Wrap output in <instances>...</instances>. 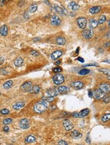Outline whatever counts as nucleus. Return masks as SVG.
<instances>
[{
  "label": "nucleus",
  "instance_id": "obj_9",
  "mask_svg": "<svg viewBox=\"0 0 110 145\" xmlns=\"http://www.w3.org/2000/svg\"><path fill=\"white\" fill-rule=\"evenodd\" d=\"M47 93L49 97H54L55 96H56L59 93L58 89L55 88H51L47 90Z\"/></svg>",
  "mask_w": 110,
  "mask_h": 145
},
{
  "label": "nucleus",
  "instance_id": "obj_28",
  "mask_svg": "<svg viewBox=\"0 0 110 145\" xmlns=\"http://www.w3.org/2000/svg\"><path fill=\"white\" fill-rule=\"evenodd\" d=\"M54 8L55 10L59 15H60L61 16H62V15H64L62 8H61L60 7H59L57 4H55L54 5Z\"/></svg>",
  "mask_w": 110,
  "mask_h": 145
},
{
  "label": "nucleus",
  "instance_id": "obj_41",
  "mask_svg": "<svg viewBox=\"0 0 110 145\" xmlns=\"http://www.w3.org/2000/svg\"><path fill=\"white\" fill-rule=\"evenodd\" d=\"M86 143H87L89 144H90V142H91L89 133H88V134L87 135V137H86Z\"/></svg>",
  "mask_w": 110,
  "mask_h": 145
},
{
  "label": "nucleus",
  "instance_id": "obj_47",
  "mask_svg": "<svg viewBox=\"0 0 110 145\" xmlns=\"http://www.w3.org/2000/svg\"><path fill=\"white\" fill-rule=\"evenodd\" d=\"M5 3V1H4V0H0V7H2Z\"/></svg>",
  "mask_w": 110,
  "mask_h": 145
},
{
  "label": "nucleus",
  "instance_id": "obj_29",
  "mask_svg": "<svg viewBox=\"0 0 110 145\" xmlns=\"http://www.w3.org/2000/svg\"><path fill=\"white\" fill-rule=\"evenodd\" d=\"M106 21V17L105 15H101L100 16L98 21V23L101 25L103 24L104 23H105Z\"/></svg>",
  "mask_w": 110,
  "mask_h": 145
},
{
  "label": "nucleus",
  "instance_id": "obj_32",
  "mask_svg": "<svg viewBox=\"0 0 110 145\" xmlns=\"http://www.w3.org/2000/svg\"><path fill=\"white\" fill-rule=\"evenodd\" d=\"M99 71L102 72L104 74L110 76V70L108 69H101L98 70Z\"/></svg>",
  "mask_w": 110,
  "mask_h": 145
},
{
  "label": "nucleus",
  "instance_id": "obj_3",
  "mask_svg": "<svg viewBox=\"0 0 110 145\" xmlns=\"http://www.w3.org/2000/svg\"><path fill=\"white\" fill-rule=\"evenodd\" d=\"M77 23L79 28L84 29L87 27V19L84 17H79L77 19Z\"/></svg>",
  "mask_w": 110,
  "mask_h": 145
},
{
  "label": "nucleus",
  "instance_id": "obj_42",
  "mask_svg": "<svg viewBox=\"0 0 110 145\" xmlns=\"http://www.w3.org/2000/svg\"><path fill=\"white\" fill-rule=\"evenodd\" d=\"M98 65H97L96 63H91L90 64H88V65H84V66H97Z\"/></svg>",
  "mask_w": 110,
  "mask_h": 145
},
{
  "label": "nucleus",
  "instance_id": "obj_59",
  "mask_svg": "<svg viewBox=\"0 0 110 145\" xmlns=\"http://www.w3.org/2000/svg\"><path fill=\"white\" fill-rule=\"evenodd\" d=\"M0 145H1V143H0Z\"/></svg>",
  "mask_w": 110,
  "mask_h": 145
},
{
  "label": "nucleus",
  "instance_id": "obj_55",
  "mask_svg": "<svg viewBox=\"0 0 110 145\" xmlns=\"http://www.w3.org/2000/svg\"><path fill=\"white\" fill-rule=\"evenodd\" d=\"M78 50H79V47H78V48H77V50H76V52L77 53V54L79 53V51H78Z\"/></svg>",
  "mask_w": 110,
  "mask_h": 145
},
{
  "label": "nucleus",
  "instance_id": "obj_53",
  "mask_svg": "<svg viewBox=\"0 0 110 145\" xmlns=\"http://www.w3.org/2000/svg\"><path fill=\"white\" fill-rule=\"evenodd\" d=\"M103 62H106V63H109V64H110V60L107 59V60H105V61H104Z\"/></svg>",
  "mask_w": 110,
  "mask_h": 145
},
{
  "label": "nucleus",
  "instance_id": "obj_45",
  "mask_svg": "<svg viewBox=\"0 0 110 145\" xmlns=\"http://www.w3.org/2000/svg\"><path fill=\"white\" fill-rule=\"evenodd\" d=\"M4 61V59L3 57H0V65H2Z\"/></svg>",
  "mask_w": 110,
  "mask_h": 145
},
{
  "label": "nucleus",
  "instance_id": "obj_13",
  "mask_svg": "<svg viewBox=\"0 0 110 145\" xmlns=\"http://www.w3.org/2000/svg\"><path fill=\"white\" fill-rule=\"evenodd\" d=\"M89 112L90 110L88 108H85V109L81 111L79 113H77V118H81L86 116L89 114Z\"/></svg>",
  "mask_w": 110,
  "mask_h": 145
},
{
  "label": "nucleus",
  "instance_id": "obj_44",
  "mask_svg": "<svg viewBox=\"0 0 110 145\" xmlns=\"http://www.w3.org/2000/svg\"><path fill=\"white\" fill-rule=\"evenodd\" d=\"M77 60H78V61H79V62H81V63H83L84 62V59H83V58L81 57H78V58L77 59Z\"/></svg>",
  "mask_w": 110,
  "mask_h": 145
},
{
  "label": "nucleus",
  "instance_id": "obj_15",
  "mask_svg": "<svg viewBox=\"0 0 110 145\" xmlns=\"http://www.w3.org/2000/svg\"><path fill=\"white\" fill-rule=\"evenodd\" d=\"M68 8L73 11H75L80 8V6L77 4L75 2H71L68 5Z\"/></svg>",
  "mask_w": 110,
  "mask_h": 145
},
{
  "label": "nucleus",
  "instance_id": "obj_27",
  "mask_svg": "<svg viewBox=\"0 0 110 145\" xmlns=\"http://www.w3.org/2000/svg\"><path fill=\"white\" fill-rule=\"evenodd\" d=\"M110 120V114L107 113L101 117V121L103 123L107 122Z\"/></svg>",
  "mask_w": 110,
  "mask_h": 145
},
{
  "label": "nucleus",
  "instance_id": "obj_51",
  "mask_svg": "<svg viewBox=\"0 0 110 145\" xmlns=\"http://www.w3.org/2000/svg\"><path fill=\"white\" fill-rule=\"evenodd\" d=\"M89 96L90 97H92L93 96V92H91V91H89Z\"/></svg>",
  "mask_w": 110,
  "mask_h": 145
},
{
  "label": "nucleus",
  "instance_id": "obj_56",
  "mask_svg": "<svg viewBox=\"0 0 110 145\" xmlns=\"http://www.w3.org/2000/svg\"><path fill=\"white\" fill-rule=\"evenodd\" d=\"M108 26L109 27H110V20L108 21Z\"/></svg>",
  "mask_w": 110,
  "mask_h": 145
},
{
  "label": "nucleus",
  "instance_id": "obj_1",
  "mask_svg": "<svg viewBox=\"0 0 110 145\" xmlns=\"http://www.w3.org/2000/svg\"><path fill=\"white\" fill-rule=\"evenodd\" d=\"M47 108V104L44 101H41L36 103L34 106L33 109L35 112L38 113L44 112Z\"/></svg>",
  "mask_w": 110,
  "mask_h": 145
},
{
  "label": "nucleus",
  "instance_id": "obj_19",
  "mask_svg": "<svg viewBox=\"0 0 110 145\" xmlns=\"http://www.w3.org/2000/svg\"><path fill=\"white\" fill-rule=\"evenodd\" d=\"M25 106V103L24 102H19L15 103L13 106V108L15 110H19Z\"/></svg>",
  "mask_w": 110,
  "mask_h": 145
},
{
  "label": "nucleus",
  "instance_id": "obj_48",
  "mask_svg": "<svg viewBox=\"0 0 110 145\" xmlns=\"http://www.w3.org/2000/svg\"><path fill=\"white\" fill-rule=\"evenodd\" d=\"M29 16H28V14L26 12L24 13V17L25 18V19H28V18H29V17H28Z\"/></svg>",
  "mask_w": 110,
  "mask_h": 145
},
{
  "label": "nucleus",
  "instance_id": "obj_23",
  "mask_svg": "<svg viewBox=\"0 0 110 145\" xmlns=\"http://www.w3.org/2000/svg\"><path fill=\"white\" fill-rule=\"evenodd\" d=\"M58 91L60 93H66L69 92L70 88L66 86H60L58 88Z\"/></svg>",
  "mask_w": 110,
  "mask_h": 145
},
{
  "label": "nucleus",
  "instance_id": "obj_54",
  "mask_svg": "<svg viewBox=\"0 0 110 145\" xmlns=\"http://www.w3.org/2000/svg\"><path fill=\"white\" fill-rule=\"evenodd\" d=\"M70 15L72 17H73L75 15V13H73V12H71L70 13Z\"/></svg>",
  "mask_w": 110,
  "mask_h": 145
},
{
  "label": "nucleus",
  "instance_id": "obj_14",
  "mask_svg": "<svg viewBox=\"0 0 110 145\" xmlns=\"http://www.w3.org/2000/svg\"><path fill=\"white\" fill-rule=\"evenodd\" d=\"M82 136L83 134L79 132L77 130H73L71 133V136L73 138L75 139H80L82 137Z\"/></svg>",
  "mask_w": 110,
  "mask_h": 145
},
{
  "label": "nucleus",
  "instance_id": "obj_7",
  "mask_svg": "<svg viewBox=\"0 0 110 145\" xmlns=\"http://www.w3.org/2000/svg\"><path fill=\"white\" fill-rule=\"evenodd\" d=\"M105 96V93L102 92L100 89H95L93 92V97L97 100H99L103 98Z\"/></svg>",
  "mask_w": 110,
  "mask_h": 145
},
{
  "label": "nucleus",
  "instance_id": "obj_43",
  "mask_svg": "<svg viewBox=\"0 0 110 145\" xmlns=\"http://www.w3.org/2000/svg\"><path fill=\"white\" fill-rule=\"evenodd\" d=\"M62 10H63V12L64 15H68L69 12H68V11L67 10V9H66L65 8H63Z\"/></svg>",
  "mask_w": 110,
  "mask_h": 145
},
{
  "label": "nucleus",
  "instance_id": "obj_36",
  "mask_svg": "<svg viewBox=\"0 0 110 145\" xmlns=\"http://www.w3.org/2000/svg\"><path fill=\"white\" fill-rule=\"evenodd\" d=\"M103 102L105 103H108L110 102V95H107L106 96L104 97V98L103 99Z\"/></svg>",
  "mask_w": 110,
  "mask_h": 145
},
{
  "label": "nucleus",
  "instance_id": "obj_5",
  "mask_svg": "<svg viewBox=\"0 0 110 145\" xmlns=\"http://www.w3.org/2000/svg\"><path fill=\"white\" fill-rule=\"evenodd\" d=\"M32 83L27 82L23 84L21 87V89L24 92H30L32 88Z\"/></svg>",
  "mask_w": 110,
  "mask_h": 145
},
{
  "label": "nucleus",
  "instance_id": "obj_12",
  "mask_svg": "<svg viewBox=\"0 0 110 145\" xmlns=\"http://www.w3.org/2000/svg\"><path fill=\"white\" fill-rule=\"evenodd\" d=\"M71 86L75 89H80L83 87V84L80 81L73 82L71 84Z\"/></svg>",
  "mask_w": 110,
  "mask_h": 145
},
{
  "label": "nucleus",
  "instance_id": "obj_2",
  "mask_svg": "<svg viewBox=\"0 0 110 145\" xmlns=\"http://www.w3.org/2000/svg\"><path fill=\"white\" fill-rule=\"evenodd\" d=\"M53 83L56 85H60L64 83L65 79L63 75L60 74H57L52 77Z\"/></svg>",
  "mask_w": 110,
  "mask_h": 145
},
{
  "label": "nucleus",
  "instance_id": "obj_11",
  "mask_svg": "<svg viewBox=\"0 0 110 145\" xmlns=\"http://www.w3.org/2000/svg\"><path fill=\"white\" fill-rule=\"evenodd\" d=\"M102 92L105 94L110 93V84L107 83H104L101 84L100 86V88Z\"/></svg>",
  "mask_w": 110,
  "mask_h": 145
},
{
  "label": "nucleus",
  "instance_id": "obj_39",
  "mask_svg": "<svg viewBox=\"0 0 110 145\" xmlns=\"http://www.w3.org/2000/svg\"><path fill=\"white\" fill-rule=\"evenodd\" d=\"M30 53H31L32 55H33V56H35V57H37L39 55V52H38L37 51H36V50H31V51H30Z\"/></svg>",
  "mask_w": 110,
  "mask_h": 145
},
{
  "label": "nucleus",
  "instance_id": "obj_57",
  "mask_svg": "<svg viewBox=\"0 0 110 145\" xmlns=\"http://www.w3.org/2000/svg\"></svg>",
  "mask_w": 110,
  "mask_h": 145
},
{
  "label": "nucleus",
  "instance_id": "obj_22",
  "mask_svg": "<svg viewBox=\"0 0 110 145\" xmlns=\"http://www.w3.org/2000/svg\"><path fill=\"white\" fill-rule=\"evenodd\" d=\"M36 140V138L34 136L32 135H29L26 138L25 142L27 143H32L35 142Z\"/></svg>",
  "mask_w": 110,
  "mask_h": 145
},
{
  "label": "nucleus",
  "instance_id": "obj_46",
  "mask_svg": "<svg viewBox=\"0 0 110 145\" xmlns=\"http://www.w3.org/2000/svg\"><path fill=\"white\" fill-rule=\"evenodd\" d=\"M0 71H1V73H2L3 74H4V75H6V74H8V72H7V71H6L5 70H4V69H1Z\"/></svg>",
  "mask_w": 110,
  "mask_h": 145
},
{
  "label": "nucleus",
  "instance_id": "obj_58",
  "mask_svg": "<svg viewBox=\"0 0 110 145\" xmlns=\"http://www.w3.org/2000/svg\"></svg>",
  "mask_w": 110,
  "mask_h": 145
},
{
  "label": "nucleus",
  "instance_id": "obj_26",
  "mask_svg": "<svg viewBox=\"0 0 110 145\" xmlns=\"http://www.w3.org/2000/svg\"><path fill=\"white\" fill-rule=\"evenodd\" d=\"M40 91V88L39 86L35 85L33 86L30 92L32 94H38Z\"/></svg>",
  "mask_w": 110,
  "mask_h": 145
},
{
  "label": "nucleus",
  "instance_id": "obj_40",
  "mask_svg": "<svg viewBox=\"0 0 110 145\" xmlns=\"http://www.w3.org/2000/svg\"><path fill=\"white\" fill-rule=\"evenodd\" d=\"M10 130V129L8 126H5L3 127V131L5 132V133H8L9 131Z\"/></svg>",
  "mask_w": 110,
  "mask_h": 145
},
{
  "label": "nucleus",
  "instance_id": "obj_52",
  "mask_svg": "<svg viewBox=\"0 0 110 145\" xmlns=\"http://www.w3.org/2000/svg\"><path fill=\"white\" fill-rule=\"evenodd\" d=\"M61 63V61H60V60H58V61H57L55 63V65H59Z\"/></svg>",
  "mask_w": 110,
  "mask_h": 145
},
{
  "label": "nucleus",
  "instance_id": "obj_30",
  "mask_svg": "<svg viewBox=\"0 0 110 145\" xmlns=\"http://www.w3.org/2000/svg\"><path fill=\"white\" fill-rule=\"evenodd\" d=\"M90 72V71L88 69H81L80 71L79 72V74L80 75H85L89 74Z\"/></svg>",
  "mask_w": 110,
  "mask_h": 145
},
{
  "label": "nucleus",
  "instance_id": "obj_18",
  "mask_svg": "<svg viewBox=\"0 0 110 145\" xmlns=\"http://www.w3.org/2000/svg\"><path fill=\"white\" fill-rule=\"evenodd\" d=\"M101 9V7L100 6L97 5V6H95V7H93L91 8H90L89 10L91 14H97V13H98L100 11Z\"/></svg>",
  "mask_w": 110,
  "mask_h": 145
},
{
  "label": "nucleus",
  "instance_id": "obj_34",
  "mask_svg": "<svg viewBox=\"0 0 110 145\" xmlns=\"http://www.w3.org/2000/svg\"><path fill=\"white\" fill-rule=\"evenodd\" d=\"M43 101H44L46 102H48V103H51L52 102L53 100H54V97H44V98H43Z\"/></svg>",
  "mask_w": 110,
  "mask_h": 145
},
{
  "label": "nucleus",
  "instance_id": "obj_35",
  "mask_svg": "<svg viewBox=\"0 0 110 145\" xmlns=\"http://www.w3.org/2000/svg\"><path fill=\"white\" fill-rule=\"evenodd\" d=\"M0 113L3 115H8L10 113V111L7 108H3L0 111Z\"/></svg>",
  "mask_w": 110,
  "mask_h": 145
},
{
  "label": "nucleus",
  "instance_id": "obj_17",
  "mask_svg": "<svg viewBox=\"0 0 110 145\" xmlns=\"http://www.w3.org/2000/svg\"><path fill=\"white\" fill-rule=\"evenodd\" d=\"M8 29L7 25H3L0 27V34L2 36H5L8 34Z\"/></svg>",
  "mask_w": 110,
  "mask_h": 145
},
{
  "label": "nucleus",
  "instance_id": "obj_25",
  "mask_svg": "<svg viewBox=\"0 0 110 145\" xmlns=\"http://www.w3.org/2000/svg\"><path fill=\"white\" fill-rule=\"evenodd\" d=\"M12 84H13V82L12 80H9L7 82H5L4 84H3V88L5 89H8L10 88L11 86H12Z\"/></svg>",
  "mask_w": 110,
  "mask_h": 145
},
{
  "label": "nucleus",
  "instance_id": "obj_21",
  "mask_svg": "<svg viewBox=\"0 0 110 145\" xmlns=\"http://www.w3.org/2000/svg\"><path fill=\"white\" fill-rule=\"evenodd\" d=\"M14 63L16 66H17V67H20V66L23 65L24 61L21 57H18L14 60Z\"/></svg>",
  "mask_w": 110,
  "mask_h": 145
},
{
  "label": "nucleus",
  "instance_id": "obj_8",
  "mask_svg": "<svg viewBox=\"0 0 110 145\" xmlns=\"http://www.w3.org/2000/svg\"><path fill=\"white\" fill-rule=\"evenodd\" d=\"M63 125L65 129L67 131L71 130L74 127V126H73L72 123L69 119H65L63 121Z\"/></svg>",
  "mask_w": 110,
  "mask_h": 145
},
{
  "label": "nucleus",
  "instance_id": "obj_24",
  "mask_svg": "<svg viewBox=\"0 0 110 145\" xmlns=\"http://www.w3.org/2000/svg\"><path fill=\"white\" fill-rule=\"evenodd\" d=\"M56 43L58 45L62 46L64 45L66 42V40L63 37H58L56 39Z\"/></svg>",
  "mask_w": 110,
  "mask_h": 145
},
{
  "label": "nucleus",
  "instance_id": "obj_38",
  "mask_svg": "<svg viewBox=\"0 0 110 145\" xmlns=\"http://www.w3.org/2000/svg\"><path fill=\"white\" fill-rule=\"evenodd\" d=\"M53 71L55 73H59V72L62 71V69L60 67L55 68L53 69Z\"/></svg>",
  "mask_w": 110,
  "mask_h": 145
},
{
  "label": "nucleus",
  "instance_id": "obj_20",
  "mask_svg": "<svg viewBox=\"0 0 110 145\" xmlns=\"http://www.w3.org/2000/svg\"><path fill=\"white\" fill-rule=\"evenodd\" d=\"M98 22L95 19H90L89 21V27L90 29L95 28L98 26Z\"/></svg>",
  "mask_w": 110,
  "mask_h": 145
},
{
  "label": "nucleus",
  "instance_id": "obj_4",
  "mask_svg": "<svg viewBox=\"0 0 110 145\" xmlns=\"http://www.w3.org/2000/svg\"><path fill=\"white\" fill-rule=\"evenodd\" d=\"M19 126L20 128L23 130L28 129L30 126V124L27 118L21 119L20 121Z\"/></svg>",
  "mask_w": 110,
  "mask_h": 145
},
{
  "label": "nucleus",
  "instance_id": "obj_6",
  "mask_svg": "<svg viewBox=\"0 0 110 145\" xmlns=\"http://www.w3.org/2000/svg\"><path fill=\"white\" fill-rule=\"evenodd\" d=\"M83 37L86 39H90L93 37L94 35V31L92 29H84L82 32Z\"/></svg>",
  "mask_w": 110,
  "mask_h": 145
},
{
  "label": "nucleus",
  "instance_id": "obj_31",
  "mask_svg": "<svg viewBox=\"0 0 110 145\" xmlns=\"http://www.w3.org/2000/svg\"><path fill=\"white\" fill-rule=\"evenodd\" d=\"M37 8H38V6L36 4H31L29 8V11L30 12L33 13L37 10Z\"/></svg>",
  "mask_w": 110,
  "mask_h": 145
},
{
  "label": "nucleus",
  "instance_id": "obj_10",
  "mask_svg": "<svg viewBox=\"0 0 110 145\" xmlns=\"http://www.w3.org/2000/svg\"><path fill=\"white\" fill-rule=\"evenodd\" d=\"M61 21L60 18L56 15H53L51 18V23L52 26H58L60 25Z\"/></svg>",
  "mask_w": 110,
  "mask_h": 145
},
{
  "label": "nucleus",
  "instance_id": "obj_37",
  "mask_svg": "<svg viewBox=\"0 0 110 145\" xmlns=\"http://www.w3.org/2000/svg\"><path fill=\"white\" fill-rule=\"evenodd\" d=\"M57 145H68V143L65 140H61L58 142Z\"/></svg>",
  "mask_w": 110,
  "mask_h": 145
},
{
  "label": "nucleus",
  "instance_id": "obj_16",
  "mask_svg": "<svg viewBox=\"0 0 110 145\" xmlns=\"http://www.w3.org/2000/svg\"><path fill=\"white\" fill-rule=\"evenodd\" d=\"M62 52L60 50H56L53 52L51 55V59L52 60H55L60 57L62 55Z\"/></svg>",
  "mask_w": 110,
  "mask_h": 145
},
{
  "label": "nucleus",
  "instance_id": "obj_60",
  "mask_svg": "<svg viewBox=\"0 0 110 145\" xmlns=\"http://www.w3.org/2000/svg\"><path fill=\"white\" fill-rule=\"evenodd\" d=\"M0 95H1V92H0Z\"/></svg>",
  "mask_w": 110,
  "mask_h": 145
},
{
  "label": "nucleus",
  "instance_id": "obj_49",
  "mask_svg": "<svg viewBox=\"0 0 110 145\" xmlns=\"http://www.w3.org/2000/svg\"><path fill=\"white\" fill-rule=\"evenodd\" d=\"M44 3L45 4H46L47 5L50 6V7H51V3H50V2H49L48 1H47V0H45V1H44Z\"/></svg>",
  "mask_w": 110,
  "mask_h": 145
},
{
  "label": "nucleus",
  "instance_id": "obj_50",
  "mask_svg": "<svg viewBox=\"0 0 110 145\" xmlns=\"http://www.w3.org/2000/svg\"><path fill=\"white\" fill-rule=\"evenodd\" d=\"M41 40V38H39V37H36V38H35L33 39V41L34 42H37V41H40Z\"/></svg>",
  "mask_w": 110,
  "mask_h": 145
},
{
  "label": "nucleus",
  "instance_id": "obj_33",
  "mask_svg": "<svg viewBox=\"0 0 110 145\" xmlns=\"http://www.w3.org/2000/svg\"><path fill=\"white\" fill-rule=\"evenodd\" d=\"M12 121H13V120L11 118H6L3 120V123L4 125H7L11 123Z\"/></svg>",
  "mask_w": 110,
  "mask_h": 145
}]
</instances>
